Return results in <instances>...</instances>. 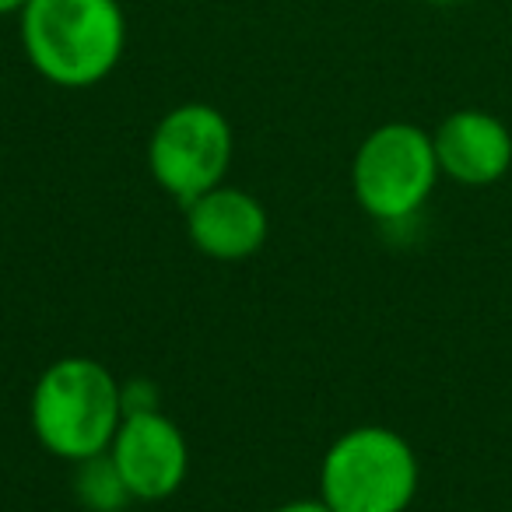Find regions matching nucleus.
<instances>
[{
  "instance_id": "obj_1",
  "label": "nucleus",
  "mask_w": 512,
  "mask_h": 512,
  "mask_svg": "<svg viewBox=\"0 0 512 512\" xmlns=\"http://www.w3.org/2000/svg\"><path fill=\"white\" fill-rule=\"evenodd\" d=\"M18 32L32 71L71 92L102 85L127 50L120 0H25Z\"/></svg>"
},
{
  "instance_id": "obj_2",
  "label": "nucleus",
  "mask_w": 512,
  "mask_h": 512,
  "mask_svg": "<svg viewBox=\"0 0 512 512\" xmlns=\"http://www.w3.org/2000/svg\"><path fill=\"white\" fill-rule=\"evenodd\" d=\"M29 421L39 446L60 460L106 453L123 421L120 379L95 358H57L32 386Z\"/></svg>"
},
{
  "instance_id": "obj_3",
  "label": "nucleus",
  "mask_w": 512,
  "mask_h": 512,
  "mask_svg": "<svg viewBox=\"0 0 512 512\" xmlns=\"http://www.w3.org/2000/svg\"><path fill=\"white\" fill-rule=\"evenodd\" d=\"M418 481L414 446L383 425L344 432L320 463V498L334 512H407Z\"/></svg>"
},
{
  "instance_id": "obj_4",
  "label": "nucleus",
  "mask_w": 512,
  "mask_h": 512,
  "mask_svg": "<svg viewBox=\"0 0 512 512\" xmlns=\"http://www.w3.org/2000/svg\"><path fill=\"white\" fill-rule=\"evenodd\" d=\"M439 176L432 134L404 120L372 130L351 162V190L358 207L383 225L414 218L432 197Z\"/></svg>"
},
{
  "instance_id": "obj_5",
  "label": "nucleus",
  "mask_w": 512,
  "mask_h": 512,
  "mask_svg": "<svg viewBox=\"0 0 512 512\" xmlns=\"http://www.w3.org/2000/svg\"><path fill=\"white\" fill-rule=\"evenodd\" d=\"M235 137L225 113L207 102H183L155 123L148 137V169L158 190L179 204H193L225 183Z\"/></svg>"
},
{
  "instance_id": "obj_6",
  "label": "nucleus",
  "mask_w": 512,
  "mask_h": 512,
  "mask_svg": "<svg viewBox=\"0 0 512 512\" xmlns=\"http://www.w3.org/2000/svg\"><path fill=\"white\" fill-rule=\"evenodd\" d=\"M109 456L127 481L134 502H162L176 495L190 474L186 435L162 411L127 414L109 446Z\"/></svg>"
},
{
  "instance_id": "obj_7",
  "label": "nucleus",
  "mask_w": 512,
  "mask_h": 512,
  "mask_svg": "<svg viewBox=\"0 0 512 512\" xmlns=\"http://www.w3.org/2000/svg\"><path fill=\"white\" fill-rule=\"evenodd\" d=\"M267 232H271L267 207L239 186L221 183L193 204H186L190 242L204 256L221 260V264H235V260H249L253 253H260Z\"/></svg>"
},
{
  "instance_id": "obj_8",
  "label": "nucleus",
  "mask_w": 512,
  "mask_h": 512,
  "mask_svg": "<svg viewBox=\"0 0 512 512\" xmlns=\"http://www.w3.org/2000/svg\"><path fill=\"white\" fill-rule=\"evenodd\" d=\"M439 172L460 186H491L512 169V130L484 109H456L432 134Z\"/></svg>"
},
{
  "instance_id": "obj_9",
  "label": "nucleus",
  "mask_w": 512,
  "mask_h": 512,
  "mask_svg": "<svg viewBox=\"0 0 512 512\" xmlns=\"http://www.w3.org/2000/svg\"><path fill=\"white\" fill-rule=\"evenodd\" d=\"M74 495H78V502L88 512H123L134 502V495H130L123 474L116 470L109 449L74 463Z\"/></svg>"
},
{
  "instance_id": "obj_10",
  "label": "nucleus",
  "mask_w": 512,
  "mask_h": 512,
  "mask_svg": "<svg viewBox=\"0 0 512 512\" xmlns=\"http://www.w3.org/2000/svg\"><path fill=\"white\" fill-rule=\"evenodd\" d=\"M120 400H123V418H127V414L162 411V407H158V386L148 383V379L120 383Z\"/></svg>"
},
{
  "instance_id": "obj_11",
  "label": "nucleus",
  "mask_w": 512,
  "mask_h": 512,
  "mask_svg": "<svg viewBox=\"0 0 512 512\" xmlns=\"http://www.w3.org/2000/svg\"><path fill=\"white\" fill-rule=\"evenodd\" d=\"M274 512H334L323 498H295V502L278 505Z\"/></svg>"
},
{
  "instance_id": "obj_12",
  "label": "nucleus",
  "mask_w": 512,
  "mask_h": 512,
  "mask_svg": "<svg viewBox=\"0 0 512 512\" xmlns=\"http://www.w3.org/2000/svg\"><path fill=\"white\" fill-rule=\"evenodd\" d=\"M25 8V0H0V18L4 15H18Z\"/></svg>"
},
{
  "instance_id": "obj_13",
  "label": "nucleus",
  "mask_w": 512,
  "mask_h": 512,
  "mask_svg": "<svg viewBox=\"0 0 512 512\" xmlns=\"http://www.w3.org/2000/svg\"><path fill=\"white\" fill-rule=\"evenodd\" d=\"M425 4H432V8H453V4H460V0H425Z\"/></svg>"
}]
</instances>
